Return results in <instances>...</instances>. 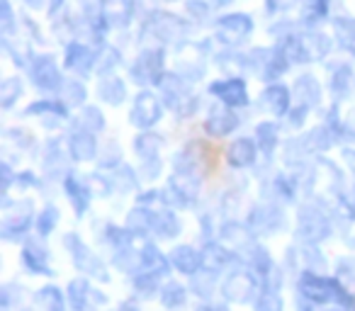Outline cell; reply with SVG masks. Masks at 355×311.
<instances>
[{
  "instance_id": "cell-1",
  "label": "cell",
  "mask_w": 355,
  "mask_h": 311,
  "mask_svg": "<svg viewBox=\"0 0 355 311\" xmlns=\"http://www.w3.org/2000/svg\"><path fill=\"white\" fill-rule=\"evenodd\" d=\"M302 294L306 299L316 301V304H343V306H353L355 299L338 285V280H331V277H319L306 272L302 277Z\"/></svg>"
},
{
  "instance_id": "cell-28",
  "label": "cell",
  "mask_w": 355,
  "mask_h": 311,
  "mask_svg": "<svg viewBox=\"0 0 355 311\" xmlns=\"http://www.w3.org/2000/svg\"><path fill=\"white\" fill-rule=\"evenodd\" d=\"M304 49H306V56H309V61L311 59H321V56H326V51L331 49V42L326 39L324 35H309V37H304Z\"/></svg>"
},
{
  "instance_id": "cell-45",
  "label": "cell",
  "mask_w": 355,
  "mask_h": 311,
  "mask_svg": "<svg viewBox=\"0 0 355 311\" xmlns=\"http://www.w3.org/2000/svg\"><path fill=\"white\" fill-rule=\"evenodd\" d=\"M100 0H80V8H83V12L90 17V20H95L98 17V12H100Z\"/></svg>"
},
{
  "instance_id": "cell-29",
  "label": "cell",
  "mask_w": 355,
  "mask_h": 311,
  "mask_svg": "<svg viewBox=\"0 0 355 311\" xmlns=\"http://www.w3.org/2000/svg\"><path fill=\"white\" fill-rule=\"evenodd\" d=\"M59 93H61V98L66 100V105H83V100H85V88L78 80H64Z\"/></svg>"
},
{
  "instance_id": "cell-6",
  "label": "cell",
  "mask_w": 355,
  "mask_h": 311,
  "mask_svg": "<svg viewBox=\"0 0 355 311\" xmlns=\"http://www.w3.org/2000/svg\"><path fill=\"white\" fill-rule=\"evenodd\" d=\"M32 80L42 90H59L61 83H64L59 69H56V61L51 56H40L32 64Z\"/></svg>"
},
{
  "instance_id": "cell-46",
  "label": "cell",
  "mask_w": 355,
  "mask_h": 311,
  "mask_svg": "<svg viewBox=\"0 0 355 311\" xmlns=\"http://www.w3.org/2000/svg\"><path fill=\"white\" fill-rule=\"evenodd\" d=\"M297 0H268V10L270 12H282V10H290L295 6Z\"/></svg>"
},
{
  "instance_id": "cell-43",
  "label": "cell",
  "mask_w": 355,
  "mask_h": 311,
  "mask_svg": "<svg viewBox=\"0 0 355 311\" xmlns=\"http://www.w3.org/2000/svg\"><path fill=\"white\" fill-rule=\"evenodd\" d=\"M253 263H256L258 270H261L263 275L270 272V260H268V253L263 251V248H256V253H253Z\"/></svg>"
},
{
  "instance_id": "cell-51",
  "label": "cell",
  "mask_w": 355,
  "mask_h": 311,
  "mask_svg": "<svg viewBox=\"0 0 355 311\" xmlns=\"http://www.w3.org/2000/svg\"><path fill=\"white\" fill-rule=\"evenodd\" d=\"M348 129H350V134H355V112H353V117L348 119Z\"/></svg>"
},
{
  "instance_id": "cell-30",
  "label": "cell",
  "mask_w": 355,
  "mask_h": 311,
  "mask_svg": "<svg viewBox=\"0 0 355 311\" xmlns=\"http://www.w3.org/2000/svg\"><path fill=\"white\" fill-rule=\"evenodd\" d=\"M88 292H90V287L85 280H73L69 285V301L76 311H83L85 299H88Z\"/></svg>"
},
{
  "instance_id": "cell-20",
  "label": "cell",
  "mask_w": 355,
  "mask_h": 311,
  "mask_svg": "<svg viewBox=\"0 0 355 311\" xmlns=\"http://www.w3.org/2000/svg\"><path fill=\"white\" fill-rule=\"evenodd\" d=\"M319 95H321L319 83H316L311 75H302V78L295 83V98L302 107H311V105H316L319 103Z\"/></svg>"
},
{
  "instance_id": "cell-15",
  "label": "cell",
  "mask_w": 355,
  "mask_h": 311,
  "mask_svg": "<svg viewBox=\"0 0 355 311\" xmlns=\"http://www.w3.org/2000/svg\"><path fill=\"white\" fill-rule=\"evenodd\" d=\"M32 219V202H20L17 204V212L6 214V222H3V236L12 238V233H22L30 226Z\"/></svg>"
},
{
  "instance_id": "cell-10",
  "label": "cell",
  "mask_w": 355,
  "mask_h": 311,
  "mask_svg": "<svg viewBox=\"0 0 355 311\" xmlns=\"http://www.w3.org/2000/svg\"><path fill=\"white\" fill-rule=\"evenodd\" d=\"M171 263L175 265V270L185 272V275H195L205 265V256L200 251H195L193 246H178L171 253Z\"/></svg>"
},
{
  "instance_id": "cell-9",
  "label": "cell",
  "mask_w": 355,
  "mask_h": 311,
  "mask_svg": "<svg viewBox=\"0 0 355 311\" xmlns=\"http://www.w3.org/2000/svg\"><path fill=\"white\" fill-rule=\"evenodd\" d=\"M239 127V117L227 107V105H217V107L209 109V117L205 122V129H207L212 136H227L234 129Z\"/></svg>"
},
{
  "instance_id": "cell-5",
  "label": "cell",
  "mask_w": 355,
  "mask_h": 311,
  "mask_svg": "<svg viewBox=\"0 0 355 311\" xmlns=\"http://www.w3.org/2000/svg\"><path fill=\"white\" fill-rule=\"evenodd\" d=\"M209 93L222 100L224 105H232V107H243L248 103V90L241 78L217 80V83L209 85Z\"/></svg>"
},
{
  "instance_id": "cell-52",
  "label": "cell",
  "mask_w": 355,
  "mask_h": 311,
  "mask_svg": "<svg viewBox=\"0 0 355 311\" xmlns=\"http://www.w3.org/2000/svg\"><path fill=\"white\" fill-rule=\"evenodd\" d=\"M212 3H214V6H227L229 0H212Z\"/></svg>"
},
{
  "instance_id": "cell-54",
  "label": "cell",
  "mask_w": 355,
  "mask_h": 311,
  "mask_svg": "<svg viewBox=\"0 0 355 311\" xmlns=\"http://www.w3.org/2000/svg\"><path fill=\"white\" fill-rule=\"evenodd\" d=\"M37 3H40V0H30V6H37Z\"/></svg>"
},
{
  "instance_id": "cell-33",
  "label": "cell",
  "mask_w": 355,
  "mask_h": 311,
  "mask_svg": "<svg viewBox=\"0 0 355 311\" xmlns=\"http://www.w3.org/2000/svg\"><path fill=\"white\" fill-rule=\"evenodd\" d=\"M20 93H22V83L17 78L3 80V85H0V105H3V107H10V105L20 98Z\"/></svg>"
},
{
  "instance_id": "cell-16",
  "label": "cell",
  "mask_w": 355,
  "mask_h": 311,
  "mask_svg": "<svg viewBox=\"0 0 355 311\" xmlns=\"http://www.w3.org/2000/svg\"><path fill=\"white\" fill-rule=\"evenodd\" d=\"M329 233V222H326L321 214H314L311 212H304L300 219V236L306 238V241H321V238Z\"/></svg>"
},
{
  "instance_id": "cell-3",
  "label": "cell",
  "mask_w": 355,
  "mask_h": 311,
  "mask_svg": "<svg viewBox=\"0 0 355 311\" xmlns=\"http://www.w3.org/2000/svg\"><path fill=\"white\" fill-rule=\"evenodd\" d=\"M132 75L137 83H161L163 75V51L146 49L139 54L137 64L132 66Z\"/></svg>"
},
{
  "instance_id": "cell-44",
  "label": "cell",
  "mask_w": 355,
  "mask_h": 311,
  "mask_svg": "<svg viewBox=\"0 0 355 311\" xmlns=\"http://www.w3.org/2000/svg\"><path fill=\"white\" fill-rule=\"evenodd\" d=\"M0 12H3V32H10L15 22H12V10L8 0H0Z\"/></svg>"
},
{
  "instance_id": "cell-25",
  "label": "cell",
  "mask_w": 355,
  "mask_h": 311,
  "mask_svg": "<svg viewBox=\"0 0 355 311\" xmlns=\"http://www.w3.org/2000/svg\"><path fill=\"white\" fill-rule=\"evenodd\" d=\"M37 304L42 311H64V296H61L59 287H44L37 294Z\"/></svg>"
},
{
  "instance_id": "cell-12",
  "label": "cell",
  "mask_w": 355,
  "mask_h": 311,
  "mask_svg": "<svg viewBox=\"0 0 355 311\" xmlns=\"http://www.w3.org/2000/svg\"><path fill=\"white\" fill-rule=\"evenodd\" d=\"M148 25L153 27L156 37H161L163 42H175L178 35H183L185 32L183 22L173 15H166V12H156V15H151V22H148Z\"/></svg>"
},
{
  "instance_id": "cell-7",
  "label": "cell",
  "mask_w": 355,
  "mask_h": 311,
  "mask_svg": "<svg viewBox=\"0 0 355 311\" xmlns=\"http://www.w3.org/2000/svg\"><path fill=\"white\" fill-rule=\"evenodd\" d=\"M66 246L71 248V253H73V263L78 265V270L88 272V275H95V277H103V280H107V275H105V267L103 263L98 260V258L93 256V253L88 251V248L83 246V241L76 236H66Z\"/></svg>"
},
{
  "instance_id": "cell-50",
  "label": "cell",
  "mask_w": 355,
  "mask_h": 311,
  "mask_svg": "<svg viewBox=\"0 0 355 311\" xmlns=\"http://www.w3.org/2000/svg\"><path fill=\"white\" fill-rule=\"evenodd\" d=\"M200 311H227V306H202Z\"/></svg>"
},
{
  "instance_id": "cell-8",
  "label": "cell",
  "mask_w": 355,
  "mask_h": 311,
  "mask_svg": "<svg viewBox=\"0 0 355 311\" xmlns=\"http://www.w3.org/2000/svg\"><path fill=\"white\" fill-rule=\"evenodd\" d=\"M253 30V22L248 15H227L217 22V35L222 37L224 42H241L243 37H248Z\"/></svg>"
},
{
  "instance_id": "cell-17",
  "label": "cell",
  "mask_w": 355,
  "mask_h": 311,
  "mask_svg": "<svg viewBox=\"0 0 355 311\" xmlns=\"http://www.w3.org/2000/svg\"><path fill=\"white\" fill-rule=\"evenodd\" d=\"M95 148H98V141H95L93 132H88V129H80V132L71 134V153H73V159H78V161L93 159Z\"/></svg>"
},
{
  "instance_id": "cell-35",
  "label": "cell",
  "mask_w": 355,
  "mask_h": 311,
  "mask_svg": "<svg viewBox=\"0 0 355 311\" xmlns=\"http://www.w3.org/2000/svg\"><path fill=\"white\" fill-rule=\"evenodd\" d=\"M80 127L88 129V132H100L105 127V119H103V112L98 107H85L83 114H80Z\"/></svg>"
},
{
  "instance_id": "cell-21",
  "label": "cell",
  "mask_w": 355,
  "mask_h": 311,
  "mask_svg": "<svg viewBox=\"0 0 355 311\" xmlns=\"http://www.w3.org/2000/svg\"><path fill=\"white\" fill-rule=\"evenodd\" d=\"M22 260L30 267L32 272H40V275H51L49 265H46V248H35V241H27L22 248Z\"/></svg>"
},
{
  "instance_id": "cell-40",
  "label": "cell",
  "mask_w": 355,
  "mask_h": 311,
  "mask_svg": "<svg viewBox=\"0 0 355 311\" xmlns=\"http://www.w3.org/2000/svg\"><path fill=\"white\" fill-rule=\"evenodd\" d=\"M326 10H329V0H311V6L306 8V12H304V20L306 22L319 20V17L326 15Z\"/></svg>"
},
{
  "instance_id": "cell-47",
  "label": "cell",
  "mask_w": 355,
  "mask_h": 311,
  "mask_svg": "<svg viewBox=\"0 0 355 311\" xmlns=\"http://www.w3.org/2000/svg\"><path fill=\"white\" fill-rule=\"evenodd\" d=\"M188 10L193 12V15H200V17L207 15V6H200V3H188Z\"/></svg>"
},
{
  "instance_id": "cell-53",
  "label": "cell",
  "mask_w": 355,
  "mask_h": 311,
  "mask_svg": "<svg viewBox=\"0 0 355 311\" xmlns=\"http://www.w3.org/2000/svg\"><path fill=\"white\" fill-rule=\"evenodd\" d=\"M348 49H350V51H353V56H355V42H353V44H350V46H348Z\"/></svg>"
},
{
  "instance_id": "cell-22",
  "label": "cell",
  "mask_w": 355,
  "mask_h": 311,
  "mask_svg": "<svg viewBox=\"0 0 355 311\" xmlns=\"http://www.w3.org/2000/svg\"><path fill=\"white\" fill-rule=\"evenodd\" d=\"M66 193H69L71 204H73L76 212L83 214L85 209H88L90 193H88V188H85V185L80 183L78 178H76V175H69V178H66Z\"/></svg>"
},
{
  "instance_id": "cell-32",
  "label": "cell",
  "mask_w": 355,
  "mask_h": 311,
  "mask_svg": "<svg viewBox=\"0 0 355 311\" xmlns=\"http://www.w3.org/2000/svg\"><path fill=\"white\" fill-rule=\"evenodd\" d=\"M161 301L168 306V309H173V306H180L185 301V287L178 285V282H168V285L163 287V292H161Z\"/></svg>"
},
{
  "instance_id": "cell-14",
  "label": "cell",
  "mask_w": 355,
  "mask_h": 311,
  "mask_svg": "<svg viewBox=\"0 0 355 311\" xmlns=\"http://www.w3.org/2000/svg\"><path fill=\"white\" fill-rule=\"evenodd\" d=\"M253 287H256V282H253L251 275H246V272H236V275L229 277L227 285H224V294L234 301H248L253 294Z\"/></svg>"
},
{
  "instance_id": "cell-48",
  "label": "cell",
  "mask_w": 355,
  "mask_h": 311,
  "mask_svg": "<svg viewBox=\"0 0 355 311\" xmlns=\"http://www.w3.org/2000/svg\"><path fill=\"white\" fill-rule=\"evenodd\" d=\"M343 156H345V163H348V168L355 173V151H353V148H348V151H343Z\"/></svg>"
},
{
  "instance_id": "cell-18",
  "label": "cell",
  "mask_w": 355,
  "mask_h": 311,
  "mask_svg": "<svg viewBox=\"0 0 355 311\" xmlns=\"http://www.w3.org/2000/svg\"><path fill=\"white\" fill-rule=\"evenodd\" d=\"M95 59L93 54H90L88 46L83 44H71L69 49H66V66H69L71 71H78V73H88L90 69H93Z\"/></svg>"
},
{
  "instance_id": "cell-23",
  "label": "cell",
  "mask_w": 355,
  "mask_h": 311,
  "mask_svg": "<svg viewBox=\"0 0 355 311\" xmlns=\"http://www.w3.org/2000/svg\"><path fill=\"white\" fill-rule=\"evenodd\" d=\"M98 93H100V98H103L105 103L119 105L124 100V95H127V88H124V83L119 78H107V80H103V83L98 85Z\"/></svg>"
},
{
  "instance_id": "cell-24",
  "label": "cell",
  "mask_w": 355,
  "mask_h": 311,
  "mask_svg": "<svg viewBox=\"0 0 355 311\" xmlns=\"http://www.w3.org/2000/svg\"><path fill=\"white\" fill-rule=\"evenodd\" d=\"M256 143L263 153H272L277 146V127L272 122L258 124L256 127Z\"/></svg>"
},
{
  "instance_id": "cell-2",
  "label": "cell",
  "mask_w": 355,
  "mask_h": 311,
  "mask_svg": "<svg viewBox=\"0 0 355 311\" xmlns=\"http://www.w3.org/2000/svg\"><path fill=\"white\" fill-rule=\"evenodd\" d=\"M161 88H163V95H166V103L171 105L178 114L188 117L193 109H198V100L190 98L188 90H185V85L180 83L178 75H166V78H161Z\"/></svg>"
},
{
  "instance_id": "cell-13",
  "label": "cell",
  "mask_w": 355,
  "mask_h": 311,
  "mask_svg": "<svg viewBox=\"0 0 355 311\" xmlns=\"http://www.w3.org/2000/svg\"><path fill=\"white\" fill-rule=\"evenodd\" d=\"M263 107L272 114V117H282L290 109V90L285 85H270L263 93Z\"/></svg>"
},
{
  "instance_id": "cell-26",
  "label": "cell",
  "mask_w": 355,
  "mask_h": 311,
  "mask_svg": "<svg viewBox=\"0 0 355 311\" xmlns=\"http://www.w3.org/2000/svg\"><path fill=\"white\" fill-rule=\"evenodd\" d=\"M153 229H156L161 236L171 238L180 231V222H178V217L173 212H158V214H153Z\"/></svg>"
},
{
  "instance_id": "cell-42",
  "label": "cell",
  "mask_w": 355,
  "mask_h": 311,
  "mask_svg": "<svg viewBox=\"0 0 355 311\" xmlns=\"http://www.w3.org/2000/svg\"><path fill=\"white\" fill-rule=\"evenodd\" d=\"M103 59L105 61H98V71H100V73H107V71L119 61V54L114 49H105L103 51Z\"/></svg>"
},
{
  "instance_id": "cell-34",
  "label": "cell",
  "mask_w": 355,
  "mask_h": 311,
  "mask_svg": "<svg viewBox=\"0 0 355 311\" xmlns=\"http://www.w3.org/2000/svg\"><path fill=\"white\" fill-rule=\"evenodd\" d=\"M44 112H54L56 117L64 119L66 117V105H61L59 100H42L27 107V114H44Z\"/></svg>"
},
{
  "instance_id": "cell-38",
  "label": "cell",
  "mask_w": 355,
  "mask_h": 311,
  "mask_svg": "<svg viewBox=\"0 0 355 311\" xmlns=\"http://www.w3.org/2000/svg\"><path fill=\"white\" fill-rule=\"evenodd\" d=\"M336 35H338V39H343L345 46H350L355 42V22L336 20Z\"/></svg>"
},
{
  "instance_id": "cell-49",
  "label": "cell",
  "mask_w": 355,
  "mask_h": 311,
  "mask_svg": "<svg viewBox=\"0 0 355 311\" xmlns=\"http://www.w3.org/2000/svg\"><path fill=\"white\" fill-rule=\"evenodd\" d=\"M61 3H64V0H51V6H49V12H51V15H54V12L59 10Z\"/></svg>"
},
{
  "instance_id": "cell-36",
  "label": "cell",
  "mask_w": 355,
  "mask_h": 311,
  "mask_svg": "<svg viewBox=\"0 0 355 311\" xmlns=\"http://www.w3.org/2000/svg\"><path fill=\"white\" fill-rule=\"evenodd\" d=\"M56 224H59V209L46 207L44 212L40 214V219H37V231H40L42 236H49V233L54 231Z\"/></svg>"
},
{
  "instance_id": "cell-31",
  "label": "cell",
  "mask_w": 355,
  "mask_h": 311,
  "mask_svg": "<svg viewBox=\"0 0 355 311\" xmlns=\"http://www.w3.org/2000/svg\"><path fill=\"white\" fill-rule=\"evenodd\" d=\"M127 224H129V231L144 233V231H148V229H153V214H148L146 209H134V212L129 214Z\"/></svg>"
},
{
  "instance_id": "cell-27",
  "label": "cell",
  "mask_w": 355,
  "mask_h": 311,
  "mask_svg": "<svg viewBox=\"0 0 355 311\" xmlns=\"http://www.w3.org/2000/svg\"><path fill=\"white\" fill-rule=\"evenodd\" d=\"M158 139L153 136V134H141V136L134 141V151L141 156L144 161H156V156H158Z\"/></svg>"
},
{
  "instance_id": "cell-4",
  "label": "cell",
  "mask_w": 355,
  "mask_h": 311,
  "mask_svg": "<svg viewBox=\"0 0 355 311\" xmlns=\"http://www.w3.org/2000/svg\"><path fill=\"white\" fill-rule=\"evenodd\" d=\"M161 119V103L153 93L144 90V93L137 95L134 100V107H132V124L141 129H148L151 124H156Z\"/></svg>"
},
{
  "instance_id": "cell-11",
  "label": "cell",
  "mask_w": 355,
  "mask_h": 311,
  "mask_svg": "<svg viewBox=\"0 0 355 311\" xmlns=\"http://www.w3.org/2000/svg\"><path fill=\"white\" fill-rule=\"evenodd\" d=\"M256 148L258 143L251 141V139H236V141L229 146L227 151V161L234 166V168H246L256 161Z\"/></svg>"
},
{
  "instance_id": "cell-37",
  "label": "cell",
  "mask_w": 355,
  "mask_h": 311,
  "mask_svg": "<svg viewBox=\"0 0 355 311\" xmlns=\"http://www.w3.org/2000/svg\"><path fill=\"white\" fill-rule=\"evenodd\" d=\"M256 311H282V299L277 292H266V294L258 296Z\"/></svg>"
},
{
  "instance_id": "cell-19",
  "label": "cell",
  "mask_w": 355,
  "mask_h": 311,
  "mask_svg": "<svg viewBox=\"0 0 355 311\" xmlns=\"http://www.w3.org/2000/svg\"><path fill=\"white\" fill-rule=\"evenodd\" d=\"M168 272V260L156 246H146L141 251V275H166Z\"/></svg>"
},
{
  "instance_id": "cell-39",
  "label": "cell",
  "mask_w": 355,
  "mask_h": 311,
  "mask_svg": "<svg viewBox=\"0 0 355 311\" xmlns=\"http://www.w3.org/2000/svg\"><path fill=\"white\" fill-rule=\"evenodd\" d=\"M202 256H205V263L214 260V265L222 267L224 263H229V258H232V253H227V251H224V248H219V246H214V243H209L207 251H205Z\"/></svg>"
},
{
  "instance_id": "cell-41",
  "label": "cell",
  "mask_w": 355,
  "mask_h": 311,
  "mask_svg": "<svg viewBox=\"0 0 355 311\" xmlns=\"http://www.w3.org/2000/svg\"><path fill=\"white\" fill-rule=\"evenodd\" d=\"M350 83V69H345V66H340V69H336V75L334 80H331V85H334V90H345Z\"/></svg>"
}]
</instances>
